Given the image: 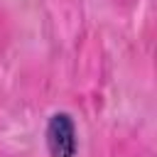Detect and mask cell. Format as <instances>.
I'll list each match as a JSON object with an SVG mask.
<instances>
[{
	"mask_svg": "<svg viewBox=\"0 0 157 157\" xmlns=\"http://www.w3.org/2000/svg\"><path fill=\"white\" fill-rule=\"evenodd\" d=\"M47 145L52 157H74L76 152V130L66 113H56L47 128Z\"/></svg>",
	"mask_w": 157,
	"mask_h": 157,
	"instance_id": "obj_1",
	"label": "cell"
}]
</instances>
